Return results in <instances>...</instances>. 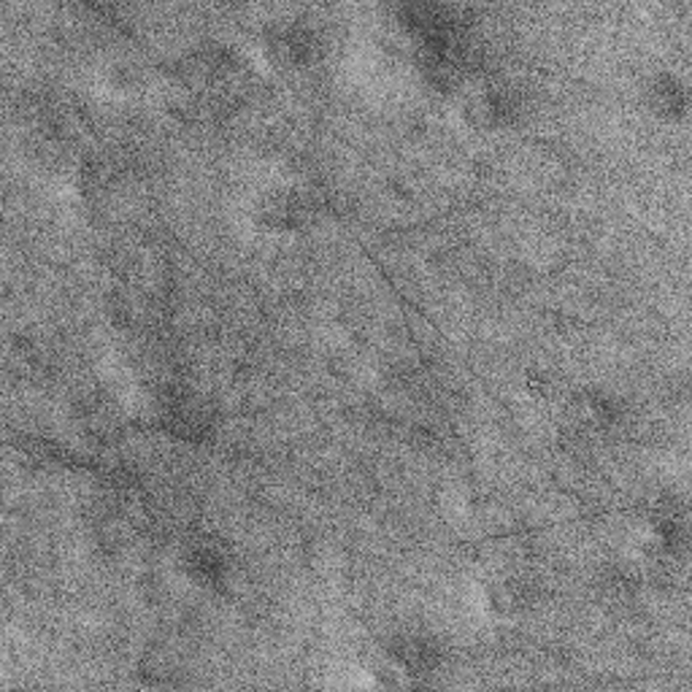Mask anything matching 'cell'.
I'll use <instances>...</instances> for the list:
<instances>
[{
    "label": "cell",
    "mask_w": 692,
    "mask_h": 692,
    "mask_svg": "<svg viewBox=\"0 0 692 692\" xmlns=\"http://www.w3.org/2000/svg\"><path fill=\"white\" fill-rule=\"evenodd\" d=\"M460 114H463V119L471 128L489 130L504 119V97L493 90H484V86H471L463 95V101H460Z\"/></svg>",
    "instance_id": "obj_1"
}]
</instances>
